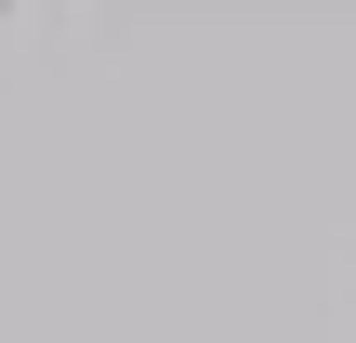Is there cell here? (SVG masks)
Instances as JSON below:
<instances>
[]
</instances>
